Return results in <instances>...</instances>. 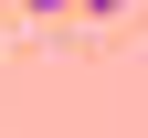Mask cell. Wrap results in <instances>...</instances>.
Listing matches in <instances>:
<instances>
[{"label": "cell", "instance_id": "obj_1", "mask_svg": "<svg viewBox=\"0 0 148 138\" xmlns=\"http://www.w3.org/2000/svg\"><path fill=\"white\" fill-rule=\"evenodd\" d=\"M74 11H127V0H74Z\"/></svg>", "mask_w": 148, "mask_h": 138}, {"label": "cell", "instance_id": "obj_2", "mask_svg": "<svg viewBox=\"0 0 148 138\" xmlns=\"http://www.w3.org/2000/svg\"><path fill=\"white\" fill-rule=\"evenodd\" d=\"M21 11H74V0H21Z\"/></svg>", "mask_w": 148, "mask_h": 138}]
</instances>
